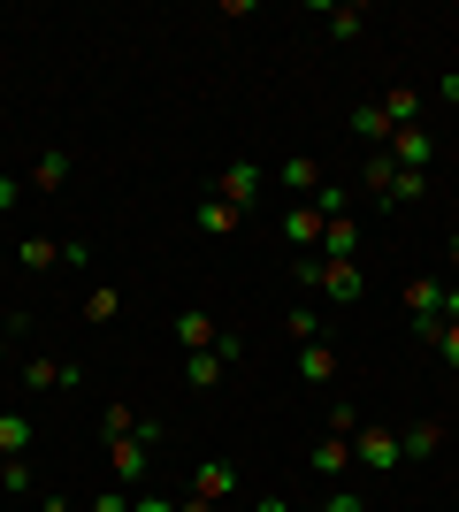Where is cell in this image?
<instances>
[{
	"label": "cell",
	"instance_id": "cell-1",
	"mask_svg": "<svg viewBox=\"0 0 459 512\" xmlns=\"http://www.w3.org/2000/svg\"><path fill=\"white\" fill-rule=\"evenodd\" d=\"M153 451H161V428H138V436H108V482H123V490H138L153 474Z\"/></svg>",
	"mask_w": 459,
	"mask_h": 512
},
{
	"label": "cell",
	"instance_id": "cell-2",
	"mask_svg": "<svg viewBox=\"0 0 459 512\" xmlns=\"http://www.w3.org/2000/svg\"><path fill=\"white\" fill-rule=\"evenodd\" d=\"M238 360H245V337H230V329H222L207 352H184V383H192V390H215Z\"/></svg>",
	"mask_w": 459,
	"mask_h": 512
},
{
	"label": "cell",
	"instance_id": "cell-3",
	"mask_svg": "<svg viewBox=\"0 0 459 512\" xmlns=\"http://www.w3.org/2000/svg\"><path fill=\"white\" fill-rule=\"evenodd\" d=\"M406 451H398V428L383 421H360V436H352V467H368V474H391Z\"/></svg>",
	"mask_w": 459,
	"mask_h": 512
},
{
	"label": "cell",
	"instance_id": "cell-4",
	"mask_svg": "<svg viewBox=\"0 0 459 512\" xmlns=\"http://www.w3.org/2000/svg\"><path fill=\"white\" fill-rule=\"evenodd\" d=\"M314 291H322V299H337V306H360V299H368V268H360V260H322Z\"/></svg>",
	"mask_w": 459,
	"mask_h": 512
},
{
	"label": "cell",
	"instance_id": "cell-5",
	"mask_svg": "<svg viewBox=\"0 0 459 512\" xmlns=\"http://www.w3.org/2000/svg\"><path fill=\"white\" fill-rule=\"evenodd\" d=\"M276 230H284L291 253H314V245H322V207H314V199H291V207L276 214Z\"/></svg>",
	"mask_w": 459,
	"mask_h": 512
},
{
	"label": "cell",
	"instance_id": "cell-6",
	"mask_svg": "<svg viewBox=\"0 0 459 512\" xmlns=\"http://www.w3.org/2000/svg\"><path fill=\"white\" fill-rule=\"evenodd\" d=\"M306 467H314L329 490H337V482L352 474V436H329V428H322V436H314V451H306Z\"/></svg>",
	"mask_w": 459,
	"mask_h": 512
},
{
	"label": "cell",
	"instance_id": "cell-7",
	"mask_svg": "<svg viewBox=\"0 0 459 512\" xmlns=\"http://www.w3.org/2000/svg\"><path fill=\"white\" fill-rule=\"evenodd\" d=\"M192 497L222 512L230 497H238V467H230V459H199V474H192Z\"/></svg>",
	"mask_w": 459,
	"mask_h": 512
},
{
	"label": "cell",
	"instance_id": "cell-8",
	"mask_svg": "<svg viewBox=\"0 0 459 512\" xmlns=\"http://www.w3.org/2000/svg\"><path fill=\"white\" fill-rule=\"evenodd\" d=\"M215 192H222V199H230V207L245 214V207H253V199L268 192V169H261V161H230V169H222V184H215Z\"/></svg>",
	"mask_w": 459,
	"mask_h": 512
},
{
	"label": "cell",
	"instance_id": "cell-9",
	"mask_svg": "<svg viewBox=\"0 0 459 512\" xmlns=\"http://www.w3.org/2000/svg\"><path fill=\"white\" fill-rule=\"evenodd\" d=\"M444 291H452L444 276H406V314H414V329L444 321Z\"/></svg>",
	"mask_w": 459,
	"mask_h": 512
},
{
	"label": "cell",
	"instance_id": "cell-10",
	"mask_svg": "<svg viewBox=\"0 0 459 512\" xmlns=\"http://www.w3.org/2000/svg\"><path fill=\"white\" fill-rule=\"evenodd\" d=\"M337 375H345L337 344H329V337H306V344H299V383H314V390H322V383H337Z\"/></svg>",
	"mask_w": 459,
	"mask_h": 512
},
{
	"label": "cell",
	"instance_id": "cell-11",
	"mask_svg": "<svg viewBox=\"0 0 459 512\" xmlns=\"http://www.w3.org/2000/svg\"><path fill=\"white\" fill-rule=\"evenodd\" d=\"M23 390H85L77 360H23Z\"/></svg>",
	"mask_w": 459,
	"mask_h": 512
},
{
	"label": "cell",
	"instance_id": "cell-12",
	"mask_svg": "<svg viewBox=\"0 0 459 512\" xmlns=\"http://www.w3.org/2000/svg\"><path fill=\"white\" fill-rule=\"evenodd\" d=\"M383 153H391L398 169H421V176H429V161H437V138L414 123V130H391V146H383Z\"/></svg>",
	"mask_w": 459,
	"mask_h": 512
},
{
	"label": "cell",
	"instance_id": "cell-13",
	"mask_svg": "<svg viewBox=\"0 0 459 512\" xmlns=\"http://www.w3.org/2000/svg\"><path fill=\"white\" fill-rule=\"evenodd\" d=\"M169 337H176V344H184V352H207V344H215V337H222V321H215V314H207V306H184V314H176V321H169Z\"/></svg>",
	"mask_w": 459,
	"mask_h": 512
},
{
	"label": "cell",
	"instance_id": "cell-14",
	"mask_svg": "<svg viewBox=\"0 0 459 512\" xmlns=\"http://www.w3.org/2000/svg\"><path fill=\"white\" fill-rule=\"evenodd\" d=\"M238 222H245V214L230 207V199H222V192H207V199H199V207H192V230H199V237H230V230H238Z\"/></svg>",
	"mask_w": 459,
	"mask_h": 512
},
{
	"label": "cell",
	"instance_id": "cell-15",
	"mask_svg": "<svg viewBox=\"0 0 459 512\" xmlns=\"http://www.w3.org/2000/svg\"><path fill=\"white\" fill-rule=\"evenodd\" d=\"M69 176H77V153L69 146H46L39 161H31V184H39V192H62Z\"/></svg>",
	"mask_w": 459,
	"mask_h": 512
},
{
	"label": "cell",
	"instance_id": "cell-16",
	"mask_svg": "<svg viewBox=\"0 0 459 512\" xmlns=\"http://www.w3.org/2000/svg\"><path fill=\"white\" fill-rule=\"evenodd\" d=\"M398 451H406V459H437V451H444V421H429V413L406 421V428H398Z\"/></svg>",
	"mask_w": 459,
	"mask_h": 512
},
{
	"label": "cell",
	"instance_id": "cell-17",
	"mask_svg": "<svg viewBox=\"0 0 459 512\" xmlns=\"http://www.w3.org/2000/svg\"><path fill=\"white\" fill-rule=\"evenodd\" d=\"M322 260H360V222L352 214H337V222H322V245H314Z\"/></svg>",
	"mask_w": 459,
	"mask_h": 512
},
{
	"label": "cell",
	"instance_id": "cell-18",
	"mask_svg": "<svg viewBox=\"0 0 459 512\" xmlns=\"http://www.w3.org/2000/svg\"><path fill=\"white\" fill-rule=\"evenodd\" d=\"M375 107H383V123H391V130H414L421 123V85H391Z\"/></svg>",
	"mask_w": 459,
	"mask_h": 512
},
{
	"label": "cell",
	"instance_id": "cell-19",
	"mask_svg": "<svg viewBox=\"0 0 459 512\" xmlns=\"http://www.w3.org/2000/svg\"><path fill=\"white\" fill-rule=\"evenodd\" d=\"M31 436H39V428H31V413H23V406H0V459H23V451H31Z\"/></svg>",
	"mask_w": 459,
	"mask_h": 512
},
{
	"label": "cell",
	"instance_id": "cell-20",
	"mask_svg": "<svg viewBox=\"0 0 459 512\" xmlns=\"http://www.w3.org/2000/svg\"><path fill=\"white\" fill-rule=\"evenodd\" d=\"M276 184H284V199H314V192H322V169H314L306 153H291L284 169H276Z\"/></svg>",
	"mask_w": 459,
	"mask_h": 512
},
{
	"label": "cell",
	"instance_id": "cell-21",
	"mask_svg": "<svg viewBox=\"0 0 459 512\" xmlns=\"http://www.w3.org/2000/svg\"><path fill=\"white\" fill-rule=\"evenodd\" d=\"M352 138H360V146H368V153H383V146H391V123H383V107H352Z\"/></svg>",
	"mask_w": 459,
	"mask_h": 512
},
{
	"label": "cell",
	"instance_id": "cell-22",
	"mask_svg": "<svg viewBox=\"0 0 459 512\" xmlns=\"http://www.w3.org/2000/svg\"><path fill=\"white\" fill-rule=\"evenodd\" d=\"M421 199H429V176L421 169H398L391 184H383V207H421Z\"/></svg>",
	"mask_w": 459,
	"mask_h": 512
},
{
	"label": "cell",
	"instance_id": "cell-23",
	"mask_svg": "<svg viewBox=\"0 0 459 512\" xmlns=\"http://www.w3.org/2000/svg\"><path fill=\"white\" fill-rule=\"evenodd\" d=\"M414 337H421V344H429V352H437V360L459 375V321H429V329H414Z\"/></svg>",
	"mask_w": 459,
	"mask_h": 512
},
{
	"label": "cell",
	"instance_id": "cell-24",
	"mask_svg": "<svg viewBox=\"0 0 459 512\" xmlns=\"http://www.w3.org/2000/svg\"><path fill=\"white\" fill-rule=\"evenodd\" d=\"M314 16H322L329 39H360V31H368V8H360V0H352V8H314Z\"/></svg>",
	"mask_w": 459,
	"mask_h": 512
},
{
	"label": "cell",
	"instance_id": "cell-25",
	"mask_svg": "<svg viewBox=\"0 0 459 512\" xmlns=\"http://www.w3.org/2000/svg\"><path fill=\"white\" fill-rule=\"evenodd\" d=\"M16 260L46 276V268H62V245H54V237H23V245H16Z\"/></svg>",
	"mask_w": 459,
	"mask_h": 512
},
{
	"label": "cell",
	"instance_id": "cell-26",
	"mask_svg": "<svg viewBox=\"0 0 459 512\" xmlns=\"http://www.w3.org/2000/svg\"><path fill=\"white\" fill-rule=\"evenodd\" d=\"M115 314H123V291H115V283H100V291H85V321H100V329H108Z\"/></svg>",
	"mask_w": 459,
	"mask_h": 512
},
{
	"label": "cell",
	"instance_id": "cell-27",
	"mask_svg": "<svg viewBox=\"0 0 459 512\" xmlns=\"http://www.w3.org/2000/svg\"><path fill=\"white\" fill-rule=\"evenodd\" d=\"M391 176H398V161H391V153H368V169H360V184H368L375 199H383V184H391Z\"/></svg>",
	"mask_w": 459,
	"mask_h": 512
},
{
	"label": "cell",
	"instance_id": "cell-28",
	"mask_svg": "<svg viewBox=\"0 0 459 512\" xmlns=\"http://www.w3.org/2000/svg\"><path fill=\"white\" fill-rule=\"evenodd\" d=\"M314 207H322V222H337V214H352V199H345V184H329V176H322V192H314Z\"/></svg>",
	"mask_w": 459,
	"mask_h": 512
},
{
	"label": "cell",
	"instance_id": "cell-29",
	"mask_svg": "<svg viewBox=\"0 0 459 512\" xmlns=\"http://www.w3.org/2000/svg\"><path fill=\"white\" fill-rule=\"evenodd\" d=\"M131 497H138V490H123V482H100V497H92L85 512H131Z\"/></svg>",
	"mask_w": 459,
	"mask_h": 512
},
{
	"label": "cell",
	"instance_id": "cell-30",
	"mask_svg": "<svg viewBox=\"0 0 459 512\" xmlns=\"http://www.w3.org/2000/svg\"><path fill=\"white\" fill-rule=\"evenodd\" d=\"M284 329H291V344H306V337H322V314H314V306H291Z\"/></svg>",
	"mask_w": 459,
	"mask_h": 512
},
{
	"label": "cell",
	"instance_id": "cell-31",
	"mask_svg": "<svg viewBox=\"0 0 459 512\" xmlns=\"http://www.w3.org/2000/svg\"><path fill=\"white\" fill-rule=\"evenodd\" d=\"M138 428H146V421H138L131 406H108V421H100V436H138Z\"/></svg>",
	"mask_w": 459,
	"mask_h": 512
},
{
	"label": "cell",
	"instance_id": "cell-32",
	"mask_svg": "<svg viewBox=\"0 0 459 512\" xmlns=\"http://www.w3.org/2000/svg\"><path fill=\"white\" fill-rule=\"evenodd\" d=\"M314 512H368V505H360V490H352V482H337V490H329Z\"/></svg>",
	"mask_w": 459,
	"mask_h": 512
},
{
	"label": "cell",
	"instance_id": "cell-33",
	"mask_svg": "<svg viewBox=\"0 0 459 512\" xmlns=\"http://www.w3.org/2000/svg\"><path fill=\"white\" fill-rule=\"evenodd\" d=\"M0 490H31V459H0Z\"/></svg>",
	"mask_w": 459,
	"mask_h": 512
},
{
	"label": "cell",
	"instance_id": "cell-34",
	"mask_svg": "<svg viewBox=\"0 0 459 512\" xmlns=\"http://www.w3.org/2000/svg\"><path fill=\"white\" fill-rule=\"evenodd\" d=\"M329 436H360V413H352V406H329Z\"/></svg>",
	"mask_w": 459,
	"mask_h": 512
},
{
	"label": "cell",
	"instance_id": "cell-35",
	"mask_svg": "<svg viewBox=\"0 0 459 512\" xmlns=\"http://www.w3.org/2000/svg\"><path fill=\"white\" fill-rule=\"evenodd\" d=\"M437 100H444V107L459 115V69H444V77H437Z\"/></svg>",
	"mask_w": 459,
	"mask_h": 512
},
{
	"label": "cell",
	"instance_id": "cell-36",
	"mask_svg": "<svg viewBox=\"0 0 459 512\" xmlns=\"http://www.w3.org/2000/svg\"><path fill=\"white\" fill-rule=\"evenodd\" d=\"M16 199H23V176H8V169H0V214L16 207Z\"/></svg>",
	"mask_w": 459,
	"mask_h": 512
},
{
	"label": "cell",
	"instance_id": "cell-37",
	"mask_svg": "<svg viewBox=\"0 0 459 512\" xmlns=\"http://www.w3.org/2000/svg\"><path fill=\"white\" fill-rule=\"evenodd\" d=\"M131 512H176V505H169V497H146V490H138V497H131Z\"/></svg>",
	"mask_w": 459,
	"mask_h": 512
},
{
	"label": "cell",
	"instance_id": "cell-38",
	"mask_svg": "<svg viewBox=\"0 0 459 512\" xmlns=\"http://www.w3.org/2000/svg\"><path fill=\"white\" fill-rule=\"evenodd\" d=\"M245 512H291V505H284V497H253Z\"/></svg>",
	"mask_w": 459,
	"mask_h": 512
},
{
	"label": "cell",
	"instance_id": "cell-39",
	"mask_svg": "<svg viewBox=\"0 0 459 512\" xmlns=\"http://www.w3.org/2000/svg\"><path fill=\"white\" fill-rule=\"evenodd\" d=\"M444 268H452V276H459V230L444 237Z\"/></svg>",
	"mask_w": 459,
	"mask_h": 512
},
{
	"label": "cell",
	"instance_id": "cell-40",
	"mask_svg": "<svg viewBox=\"0 0 459 512\" xmlns=\"http://www.w3.org/2000/svg\"><path fill=\"white\" fill-rule=\"evenodd\" d=\"M16 329H23V321H0V360H8V344H16Z\"/></svg>",
	"mask_w": 459,
	"mask_h": 512
},
{
	"label": "cell",
	"instance_id": "cell-41",
	"mask_svg": "<svg viewBox=\"0 0 459 512\" xmlns=\"http://www.w3.org/2000/svg\"><path fill=\"white\" fill-rule=\"evenodd\" d=\"M46 512H77V505H69V497H46Z\"/></svg>",
	"mask_w": 459,
	"mask_h": 512
},
{
	"label": "cell",
	"instance_id": "cell-42",
	"mask_svg": "<svg viewBox=\"0 0 459 512\" xmlns=\"http://www.w3.org/2000/svg\"><path fill=\"white\" fill-rule=\"evenodd\" d=\"M222 512H230V505H222Z\"/></svg>",
	"mask_w": 459,
	"mask_h": 512
}]
</instances>
